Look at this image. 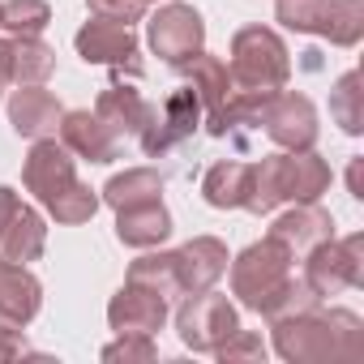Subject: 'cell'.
Returning <instances> with one entry per match:
<instances>
[{"label": "cell", "mask_w": 364, "mask_h": 364, "mask_svg": "<svg viewBox=\"0 0 364 364\" xmlns=\"http://www.w3.org/2000/svg\"><path fill=\"white\" fill-rule=\"evenodd\" d=\"M270 236H274L283 249H291V253H296V249H317V245L330 240V215H321L317 206H300V210L283 215Z\"/></svg>", "instance_id": "44dd1931"}, {"label": "cell", "mask_w": 364, "mask_h": 364, "mask_svg": "<svg viewBox=\"0 0 364 364\" xmlns=\"http://www.w3.org/2000/svg\"><path fill=\"white\" fill-rule=\"evenodd\" d=\"M95 116H99V120L120 137V133H141V129H146V120H150V107L141 103V95H137V90H129V86H112V90H103V99H99Z\"/></svg>", "instance_id": "d6986e66"}, {"label": "cell", "mask_w": 364, "mask_h": 364, "mask_svg": "<svg viewBox=\"0 0 364 364\" xmlns=\"http://www.w3.org/2000/svg\"><path fill=\"white\" fill-rule=\"evenodd\" d=\"M330 107H334V116H338V124H343L347 133H360V77H355V73H347V77L338 82Z\"/></svg>", "instance_id": "4316f807"}, {"label": "cell", "mask_w": 364, "mask_h": 364, "mask_svg": "<svg viewBox=\"0 0 364 364\" xmlns=\"http://www.w3.org/2000/svg\"><path fill=\"white\" fill-rule=\"evenodd\" d=\"M43 253V219L31 206H18L14 219L0 232V262H35Z\"/></svg>", "instance_id": "ac0fdd59"}, {"label": "cell", "mask_w": 364, "mask_h": 364, "mask_svg": "<svg viewBox=\"0 0 364 364\" xmlns=\"http://www.w3.org/2000/svg\"><path fill=\"white\" fill-rule=\"evenodd\" d=\"M77 52H82L90 65H129L133 73L141 69V65H137V39L129 35V26L107 22V18L90 22V26L77 35Z\"/></svg>", "instance_id": "30bf717a"}, {"label": "cell", "mask_w": 364, "mask_h": 364, "mask_svg": "<svg viewBox=\"0 0 364 364\" xmlns=\"http://www.w3.org/2000/svg\"><path fill=\"white\" fill-rule=\"evenodd\" d=\"M18 206H22V202H18V193L0 185V232H5V223L14 219V210H18Z\"/></svg>", "instance_id": "f1b7e54d"}, {"label": "cell", "mask_w": 364, "mask_h": 364, "mask_svg": "<svg viewBox=\"0 0 364 364\" xmlns=\"http://www.w3.org/2000/svg\"><path fill=\"white\" fill-rule=\"evenodd\" d=\"M198 112H202V99L198 90H171L163 112H150L146 129H141V146L146 154H163L167 146H176L180 137H189L198 129Z\"/></svg>", "instance_id": "ba28073f"}, {"label": "cell", "mask_w": 364, "mask_h": 364, "mask_svg": "<svg viewBox=\"0 0 364 364\" xmlns=\"http://www.w3.org/2000/svg\"><path fill=\"white\" fill-rule=\"evenodd\" d=\"M60 116H65L60 103L48 90H39V86H22L14 95V103H9V120H14V129L22 137H48V133H56Z\"/></svg>", "instance_id": "2e32d148"}, {"label": "cell", "mask_w": 364, "mask_h": 364, "mask_svg": "<svg viewBox=\"0 0 364 364\" xmlns=\"http://www.w3.org/2000/svg\"><path fill=\"white\" fill-rule=\"evenodd\" d=\"M129 283H141V287H150V291H159V296L176 291V287H180V279H176V253H159V257L133 262Z\"/></svg>", "instance_id": "d4e9b609"}, {"label": "cell", "mask_w": 364, "mask_h": 364, "mask_svg": "<svg viewBox=\"0 0 364 364\" xmlns=\"http://www.w3.org/2000/svg\"><path fill=\"white\" fill-rule=\"evenodd\" d=\"M141 5H146V0H141Z\"/></svg>", "instance_id": "4dcf8cb0"}, {"label": "cell", "mask_w": 364, "mask_h": 364, "mask_svg": "<svg viewBox=\"0 0 364 364\" xmlns=\"http://www.w3.org/2000/svg\"><path fill=\"white\" fill-rule=\"evenodd\" d=\"M35 313H39V283L18 262H0V334L22 330Z\"/></svg>", "instance_id": "8fae6325"}, {"label": "cell", "mask_w": 364, "mask_h": 364, "mask_svg": "<svg viewBox=\"0 0 364 364\" xmlns=\"http://www.w3.org/2000/svg\"><path fill=\"white\" fill-rule=\"evenodd\" d=\"M223 270H228V249L210 236H202L176 253V279L185 291H206Z\"/></svg>", "instance_id": "5bb4252c"}, {"label": "cell", "mask_w": 364, "mask_h": 364, "mask_svg": "<svg viewBox=\"0 0 364 364\" xmlns=\"http://www.w3.org/2000/svg\"><path fill=\"white\" fill-rule=\"evenodd\" d=\"M48 22L52 14L43 0H9V5H0V26H9L14 35H39Z\"/></svg>", "instance_id": "484cf974"}, {"label": "cell", "mask_w": 364, "mask_h": 364, "mask_svg": "<svg viewBox=\"0 0 364 364\" xmlns=\"http://www.w3.org/2000/svg\"><path fill=\"white\" fill-rule=\"evenodd\" d=\"M163 317H167L163 296L150 291V287H141V283H129V287L112 300V326H116L120 334H150V330L163 326Z\"/></svg>", "instance_id": "7c38bea8"}, {"label": "cell", "mask_w": 364, "mask_h": 364, "mask_svg": "<svg viewBox=\"0 0 364 364\" xmlns=\"http://www.w3.org/2000/svg\"><path fill=\"white\" fill-rule=\"evenodd\" d=\"M287 48L262 31V26H249L236 35L232 43V77L245 86V90H262V95H274L283 82H287Z\"/></svg>", "instance_id": "277c9868"}, {"label": "cell", "mask_w": 364, "mask_h": 364, "mask_svg": "<svg viewBox=\"0 0 364 364\" xmlns=\"http://www.w3.org/2000/svg\"><path fill=\"white\" fill-rule=\"evenodd\" d=\"M116 232H120V240H124V245H137V249H141V245H159V240L171 232V219H167L163 202H159V198H150V202L124 206V210H120Z\"/></svg>", "instance_id": "ffe728a7"}, {"label": "cell", "mask_w": 364, "mask_h": 364, "mask_svg": "<svg viewBox=\"0 0 364 364\" xmlns=\"http://www.w3.org/2000/svg\"><path fill=\"white\" fill-rule=\"evenodd\" d=\"M355 253H360V240H343V245H330V249L317 245V253H313V262H309V283H313L317 291H338V287L355 283V279H360Z\"/></svg>", "instance_id": "e0dca14e"}, {"label": "cell", "mask_w": 364, "mask_h": 364, "mask_svg": "<svg viewBox=\"0 0 364 364\" xmlns=\"http://www.w3.org/2000/svg\"><path fill=\"white\" fill-rule=\"evenodd\" d=\"M262 120H266V133L287 150H309L317 137V116H313L309 99H300V95H270L262 107Z\"/></svg>", "instance_id": "9c48e42d"}, {"label": "cell", "mask_w": 364, "mask_h": 364, "mask_svg": "<svg viewBox=\"0 0 364 364\" xmlns=\"http://www.w3.org/2000/svg\"><path fill=\"white\" fill-rule=\"evenodd\" d=\"M56 129L65 137V150H73L90 163H112L116 159V133L90 112H69V116H60Z\"/></svg>", "instance_id": "4fadbf2b"}, {"label": "cell", "mask_w": 364, "mask_h": 364, "mask_svg": "<svg viewBox=\"0 0 364 364\" xmlns=\"http://www.w3.org/2000/svg\"><path fill=\"white\" fill-rule=\"evenodd\" d=\"M287 262H291V249H283L274 236L266 245H253L236 270H232V283H236V296L257 309V313H283L296 304V283L287 279Z\"/></svg>", "instance_id": "7a4b0ae2"}, {"label": "cell", "mask_w": 364, "mask_h": 364, "mask_svg": "<svg viewBox=\"0 0 364 364\" xmlns=\"http://www.w3.org/2000/svg\"><path fill=\"white\" fill-rule=\"evenodd\" d=\"M202 39H206V26L189 5H167L150 18V48L176 69L202 56Z\"/></svg>", "instance_id": "8992f818"}, {"label": "cell", "mask_w": 364, "mask_h": 364, "mask_svg": "<svg viewBox=\"0 0 364 364\" xmlns=\"http://www.w3.org/2000/svg\"><path fill=\"white\" fill-rule=\"evenodd\" d=\"M253 193V167L249 163H219L206 176V202L210 206H249Z\"/></svg>", "instance_id": "7402d4cb"}, {"label": "cell", "mask_w": 364, "mask_h": 364, "mask_svg": "<svg viewBox=\"0 0 364 364\" xmlns=\"http://www.w3.org/2000/svg\"><path fill=\"white\" fill-rule=\"evenodd\" d=\"M90 14H95V18H107V22L129 26V22H137V18H141V0H90Z\"/></svg>", "instance_id": "83f0119b"}, {"label": "cell", "mask_w": 364, "mask_h": 364, "mask_svg": "<svg viewBox=\"0 0 364 364\" xmlns=\"http://www.w3.org/2000/svg\"><path fill=\"white\" fill-rule=\"evenodd\" d=\"M0 65H5V82L39 86V82L52 73L56 56H52V48H43L35 35H18V39H9V43H0Z\"/></svg>", "instance_id": "9a60e30c"}, {"label": "cell", "mask_w": 364, "mask_h": 364, "mask_svg": "<svg viewBox=\"0 0 364 364\" xmlns=\"http://www.w3.org/2000/svg\"><path fill=\"white\" fill-rule=\"evenodd\" d=\"M159 193H163V180H159L154 171H146V167H133V171L116 176L112 185L103 189L107 206H116V210H124V206H137V202H150V198H159Z\"/></svg>", "instance_id": "cb8c5ba5"}, {"label": "cell", "mask_w": 364, "mask_h": 364, "mask_svg": "<svg viewBox=\"0 0 364 364\" xmlns=\"http://www.w3.org/2000/svg\"><path fill=\"white\" fill-rule=\"evenodd\" d=\"M0 86H5V65H0Z\"/></svg>", "instance_id": "f546056e"}, {"label": "cell", "mask_w": 364, "mask_h": 364, "mask_svg": "<svg viewBox=\"0 0 364 364\" xmlns=\"http://www.w3.org/2000/svg\"><path fill=\"white\" fill-rule=\"evenodd\" d=\"M330 185V167L317 154H274L253 167L249 210H274L279 202H313Z\"/></svg>", "instance_id": "3957f363"}, {"label": "cell", "mask_w": 364, "mask_h": 364, "mask_svg": "<svg viewBox=\"0 0 364 364\" xmlns=\"http://www.w3.org/2000/svg\"><path fill=\"white\" fill-rule=\"evenodd\" d=\"M180 334H185L189 347H219V338H232L236 334V313L223 296L215 291H198L185 309H180Z\"/></svg>", "instance_id": "52a82bcc"}, {"label": "cell", "mask_w": 364, "mask_h": 364, "mask_svg": "<svg viewBox=\"0 0 364 364\" xmlns=\"http://www.w3.org/2000/svg\"><path fill=\"white\" fill-rule=\"evenodd\" d=\"M22 176H26V189H31L60 223H82V219H90V215L99 210V198H95L86 185H77L73 159H69V150L56 146V141H39V146L31 150Z\"/></svg>", "instance_id": "6da1fadb"}, {"label": "cell", "mask_w": 364, "mask_h": 364, "mask_svg": "<svg viewBox=\"0 0 364 364\" xmlns=\"http://www.w3.org/2000/svg\"><path fill=\"white\" fill-rule=\"evenodd\" d=\"M279 22L291 31L326 35L330 43H355L364 31L360 0H279Z\"/></svg>", "instance_id": "5b68a950"}, {"label": "cell", "mask_w": 364, "mask_h": 364, "mask_svg": "<svg viewBox=\"0 0 364 364\" xmlns=\"http://www.w3.org/2000/svg\"><path fill=\"white\" fill-rule=\"evenodd\" d=\"M180 69L193 73V90H198V99L210 107V116L228 103L232 77H228V65H223V60H215V56H193L189 65H180Z\"/></svg>", "instance_id": "603a6c76"}]
</instances>
